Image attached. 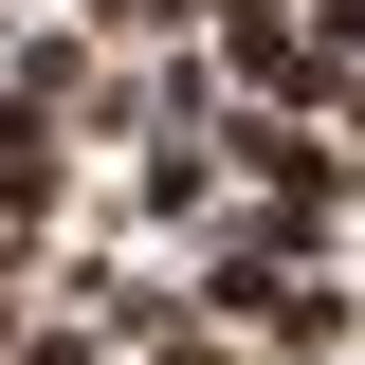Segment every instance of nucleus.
I'll return each mask as SVG.
<instances>
[{"mask_svg":"<svg viewBox=\"0 0 365 365\" xmlns=\"http://www.w3.org/2000/svg\"><path fill=\"white\" fill-rule=\"evenodd\" d=\"M165 365H220V347H165Z\"/></svg>","mask_w":365,"mask_h":365,"instance_id":"nucleus-1","label":"nucleus"}]
</instances>
